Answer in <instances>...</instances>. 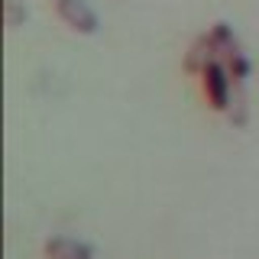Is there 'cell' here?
Segmentation results:
<instances>
[{
    "label": "cell",
    "instance_id": "cell-2",
    "mask_svg": "<svg viewBox=\"0 0 259 259\" xmlns=\"http://www.w3.org/2000/svg\"><path fill=\"white\" fill-rule=\"evenodd\" d=\"M230 71H227L224 62H210L201 75V88H204V97L214 110H230Z\"/></svg>",
    "mask_w": 259,
    "mask_h": 259
},
{
    "label": "cell",
    "instance_id": "cell-5",
    "mask_svg": "<svg viewBox=\"0 0 259 259\" xmlns=\"http://www.w3.org/2000/svg\"><path fill=\"white\" fill-rule=\"evenodd\" d=\"M46 259H94V249L71 237H52L46 243Z\"/></svg>",
    "mask_w": 259,
    "mask_h": 259
},
{
    "label": "cell",
    "instance_id": "cell-1",
    "mask_svg": "<svg viewBox=\"0 0 259 259\" xmlns=\"http://www.w3.org/2000/svg\"><path fill=\"white\" fill-rule=\"evenodd\" d=\"M210 42H214V49H217V62L227 65L233 84L243 88V81H246V75H249V59L243 55V49L237 42V36H233V29L227 26V23H214V29H210Z\"/></svg>",
    "mask_w": 259,
    "mask_h": 259
},
{
    "label": "cell",
    "instance_id": "cell-6",
    "mask_svg": "<svg viewBox=\"0 0 259 259\" xmlns=\"http://www.w3.org/2000/svg\"><path fill=\"white\" fill-rule=\"evenodd\" d=\"M20 20H26V13L20 10L16 0H7V26H20Z\"/></svg>",
    "mask_w": 259,
    "mask_h": 259
},
{
    "label": "cell",
    "instance_id": "cell-3",
    "mask_svg": "<svg viewBox=\"0 0 259 259\" xmlns=\"http://www.w3.org/2000/svg\"><path fill=\"white\" fill-rule=\"evenodd\" d=\"M55 13H59V20L65 26L81 32V36L97 32V13L84 4V0H55Z\"/></svg>",
    "mask_w": 259,
    "mask_h": 259
},
{
    "label": "cell",
    "instance_id": "cell-4",
    "mask_svg": "<svg viewBox=\"0 0 259 259\" xmlns=\"http://www.w3.org/2000/svg\"><path fill=\"white\" fill-rule=\"evenodd\" d=\"M210 62H217V49L210 42V32L207 36H198L188 49V55H185V71H191V75H204V68Z\"/></svg>",
    "mask_w": 259,
    "mask_h": 259
}]
</instances>
